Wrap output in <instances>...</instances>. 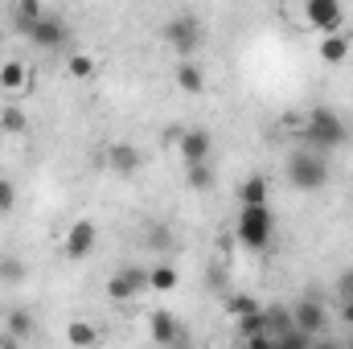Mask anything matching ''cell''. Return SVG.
Wrapping results in <instances>:
<instances>
[{
	"mask_svg": "<svg viewBox=\"0 0 353 349\" xmlns=\"http://www.w3.org/2000/svg\"><path fill=\"white\" fill-rule=\"evenodd\" d=\"M300 140H304V148L333 152V148H341L350 140V128H345V119L333 107H312L308 119H304V128H300Z\"/></svg>",
	"mask_w": 353,
	"mask_h": 349,
	"instance_id": "obj_1",
	"label": "cell"
},
{
	"mask_svg": "<svg viewBox=\"0 0 353 349\" xmlns=\"http://www.w3.org/2000/svg\"><path fill=\"white\" fill-rule=\"evenodd\" d=\"M288 185L300 189V193H321V189L329 185V161H325V152L300 144V148L288 157Z\"/></svg>",
	"mask_w": 353,
	"mask_h": 349,
	"instance_id": "obj_2",
	"label": "cell"
},
{
	"mask_svg": "<svg viewBox=\"0 0 353 349\" xmlns=\"http://www.w3.org/2000/svg\"><path fill=\"white\" fill-rule=\"evenodd\" d=\"M234 235L247 251H267L271 239H275V214L267 201H255V206H239V222H234Z\"/></svg>",
	"mask_w": 353,
	"mask_h": 349,
	"instance_id": "obj_3",
	"label": "cell"
},
{
	"mask_svg": "<svg viewBox=\"0 0 353 349\" xmlns=\"http://www.w3.org/2000/svg\"><path fill=\"white\" fill-rule=\"evenodd\" d=\"M165 41L176 58H193L197 46H201V25L197 17H169L165 21Z\"/></svg>",
	"mask_w": 353,
	"mask_h": 349,
	"instance_id": "obj_4",
	"label": "cell"
},
{
	"mask_svg": "<svg viewBox=\"0 0 353 349\" xmlns=\"http://www.w3.org/2000/svg\"><path fill=\"white\" fill-rule=\"evenodd\" d=\"M300 17L316 33H337L341 21H345V8H341V0H304V12Z\"/></svg>",
	"mask_w": 353,
	"mask_h": 349,
	"instance_id": "obj_5",
	"label": "cell"
},
{
	"mask_svg": "<svg viewBox=\"0 0 353 349\" xmlns=\"http://www.w3.org/2000/svg\"><path fill=\"white\" fill-rule=\"evenodd\" d=\"M33 46H41V50H62L66 41H70V29H66V21L62 17H54V12H41L33 25H29V33H25Z\"/></svg>",
	"mask_w": 353,
	"mask_h": 349,
	"instance_id": "obj_6",
	"label": "cell"
},
{
	"mask_svg": "<svg viewBox=\"0 0 353 349\" xmlns=\"http://www.w3.org/2000/svg\"><path fill=\"white\" fill-rule=\"evenodd\" d=\"M148 288V267H119L115 275H111V283H107V296L111 300H132V296H140Z\"/></svg>",
	"mask_w": 353,
	"mask_h": 349,
	"instance_id": "obj_7",
	"label": "cell"
},
{
	"mask_svg": "<svg viewBox=\"0 0 353 349\" xmlns=\"http://www.w3.org/2000/svg\"><path fill=\"white\" fill-rule=\"evenodd\" d=\"M94 247H99V230H94V222L79 218V222L66 230L62 255H66V259H87V255H94Z\"/></svg>",
	"mask_w": 353,
	"mask_h": 349,
	"instance_id": "obj_8",
	"label": "cell"
},
{
	"mask_svg": "<svg viewBox=\"0 0 353 349\" xmlns=\"http://www.w3.org/2000/svg\"><path fill=\"white\" fill-rule=\"evenodd\" d=\"M292 321L304 329V333H312V337H321L325 329H329V308L316 300V296H304L300 304H292Z\"/></svg>",
	"mask_w": 353,
	"mask_h": 349,
	"instance_id": "obj_9",
	"label": "cell"
},
{
	"mask_svg": "<svg viewBox=\"0 0 353 349\" xmlns=\"http://www.w3.org/2000/svg\"><path fill=\"white\" fill-rule=\"evenodd\" d=\"M176 152H181V161H185V165H197V161H210L214 140H210V132L189 128V132H181V136H176Z\"/></svg>",
	"mask_w": 353,
	"mask_h": 349,
	"instance_id": "obj_10",
	"label": "cell"
},
{
	"mask_svg": "<svg viewBox=\"0 0 353 349\" xmlns=\"http://www.w3.org/2000/svg\"><path fill=\"white\" fill-rule=\"evenodd\" d=\"M140 165H144V152H140L136 144H111V148H107V169L115 177L140 173Z\"/></svg>",
	"mask_w": 353,
	"mask_h": 349,
	"instance_id": "obj_11",
	"label": "cell"
},
{
	"mask_svg": "<svg viewBox=\"0 0 353 349\" xmlns=\"http://www.w3.org/2000/svg\"><path fill=\"white\" fill-rule=\"evenodd\" d=\"M152 341H157V346H176V341H185V329H181L176 312H169V308H157V312H152Z\"/></svg>",
	"mask_w": 353,
	"mask_h": 349,
	"instance_id": "obj_12",
	"label": "cell"
},
{
	"mask_svg": "<svg viewBox=\"0 0 353 349\" xmlns=\"http://www.w3.org/2000/svg\"><path fill=\"white\" fill-rule=\"evenodd\" d=\"M350 50H353V41L341 33V29L321 37V62H329V66H341V62L350 58Z\"/></svg>",
	"mask_w": 353,
	"mask_h": 349,
	"instance_id": "obj_13",
	"label": "cell"
},
{
	"mask_svg": "<svg viewBox=\"0 0 353 349\" xmlns=\"http://www.w3.org/2000/svg\"><path fill=\"white\" fill-rule=\"evenodd\" d=\"M4 329H8V341L12 346L17 341H29L33 337V317L25 308H12V312H4Z\"/></svg>",
	"mask_w": 353,
	"mask_h": 349,
	"instance_id": "obj_14",
	"label": "cell"
},
{
	"mask_svg": "<svg viewBox=\"0 0 353 349\" xmlns=\"http://www.w3.org/2000/svg\"><path fill=\"white\" fill-rule=\"evenodd\" d=\"M176 87L185 90V94H201V90H205V74H201V66H193L189 58H181V66H176Z\"/></svg>",
	"mask_w": 353,
	"mask_h": 349,
	"instance_id": "obj_15",
	"label": "cell"
},
{
	"mask_svg": "<svg viewBox=\"0 0 353 349\" xmlns=\"http://www.w3.org/2000/svg\"><path fill=\"white\" fill-rule=\"evenodd\" d=\"M185 185H189L193 193H205V189H214V165H210V161L185 165Z\"/></svg>",
	"mask_w": 353,
	"mask_h": 349,
	"instance_id": "obj_16",
	"label": "cell"
},
{
	"mask_svg": "<svg viewBox=\"0 0 353 349\" xmlns=\"http://www.w3.org/2000/svg\"><path fill=\"white\" fill-rule=\"evenodd\" d=\"M176 283H181V271H176L173 263H157V267H148V288H157V292H173Z\"/></svg>",
	"mask_w": 353,
	"mask_h": 349,
	"instance_id": "obj_17",
	"label": "cell"
},
{
	"mask_svg": "<svg viewBox=\"0 0 353 349\" xmlns=\"http://www.w3.org/2000/svg\"><path fill=\"white\" fill-rule=\"evenodd\" d=\"M41 12H46L41 0H17V8H12V25H17V33H29V25H33Z\"/></svg>",
	"mask_w": 353,
	"mask_h": 349,
	"instance_id": "obj_18",
	"label": "cell"
},
{
	"mask_svg": "<svg viewBox=\"0 0 353 349\" xmlns=\"http://www.w3.org/2000/svg\"><path fill=\"white\" fill-rule=\"evenodd\" d=\"M29 267L21 255H0V283H25Z\"/></svg>",
	"mask_w": 353,
	"mask_h": 349,
	"instance_id": "obj_19",
	"label": "cell"
},
{
	"mask_svg": "<svg viewBox=\"0 0 353 349\" xmlns=\"http://www.w3.org/2000/svg\"><path fill=\"white\" fill-rule=\"evenodd\" d=\"M25 79H29V74H25L21 62H4V66H0V90H8V94H12V90H25Z\"/></svg>",
	"mask_w": 353,
	"mask_h": 349,
	"instance_id": "obj_20",
	"label": "cell"
},
{
	"mask_svg": "<svg viewBox=\"0 0 353 349\" xmlns=\"http://www.w3.org/2000/svg\"><path fill=\"white\" fill-rule=\"evenodd\" d=\"M255 201H267V181L263 177H251L239 185V206H255Z\"/></svg>",
	"mask_w": 353,
	"mask_h": 349,
	"instance_id": "obj_21",
	"label": "cell"
},
{
	"mask_svg": "<svg viewBox=\"0 0 353 349\" xmlns=\"http://www.w3.org/2000/svg\"><path fill=\"white\" fill-rule=\"evenodd\" d=\"M66 70H70L74 79H90V74H94V58H90V54H70V58H66Z\"/></svg>",
	"mask_w": 353,
	"mask_h": 349,
	"instance_id": "obj_22",
	"label": "cell"
},
{
	"mask_svg": "<svg viewBox=\"0 0 353 349\" xmlns=\"http://www.w3.org/2000/svg\"><path fill=\"white\" fill-rule=\"evenodd\" d=\"M0 128L4 132H25V111L21 107H4L0 111Z\"/></svg>",
	"mask_w": 353,
	"mask_h": 349,
	"instance_id": "obj_23",
	"label": "cell"
},
{
	"mask_svg": "<svg viewBox=\"0 0 353 349\" xmlns=\"http://www.w3.org/2000/svg\"><path fill=\"white\" fill-rule=\"evenodd\" d=\"M12 210H17V185L0 177V214H12Z\"/></svg>",
	"mask_w": 353,
	"mask_h": 349,
	"instance_id": "obj_24",
	"label": "cell"
},
{
	"mask_svg": "<svg viewBox=\"0 0 353 349\" xmlns=\"http://www.w3.org/2000/svg\"><path fill=\"white\" fill-rule=\"evenodd\" d=\"M148 247H157V251H169V247H173V235H169L165 226H148Z\"/></svg>",
	"mask_w": 353,
	"mask_h": 349,
	"instance_id": "obj_25",
	"label": "cell"
},
{
	"mask_svg": "<svg viewBox=\"0 0 353 349\" xmlns=\"http://www.w3.org/2000/svg\"><path fill=\"white\" fill-rule=\"evenodd\" d=\"M66 337H70L74 346H94V329H90V325H70Z\"/></svg>",
	"mask_w": 353,
	"mask_h": 349,
	"instance_id": "obj_26",
	"label": "cell"
},
{
	"mask_svg": "<svg viewBox=\"0 0 353 349\" xmlns=\"http://www.w3.org/2000/svg\"><path fill=\"white\" fill-rule=\"evenodd\" d=\"M230 312L234 317H247V312H259V304L251 296H230Z\"/></svg>",
	"mask_w": 353,
	"mask_h": 349,
	"instance_id": "obj_27",
	"label": "cell"
},
{
	"mask_svg": "<svg viewBox=\"0 0 353 349\" xmlns=\"http://www.w3.org/2000/svg\"><path fill=\"white\" fill-rule=\"evenodd\" d=\"M345 296H353V267H345L337 275V300H345Z\"/></svg>",
	"mask_w": 353,
	"mask_h": 349,
	"instance_id": "obj_28",
	"label": "cell"
},
{
	"mask_svg": "<svg viewBox=\"0 0 353 349\" xmlns=\"http://www.w3.org/2000/svg\"><path fill=\"white\" fill-rule=\"evenodd\" d=\"M337 304H341V321H345V325H353V296L337 300Z\"/></svg>",
	"mask_w": 353,
	"mask_h": 349,
	"instance_id": "obj_29",
	"label": "cell"
}]
</instances>
